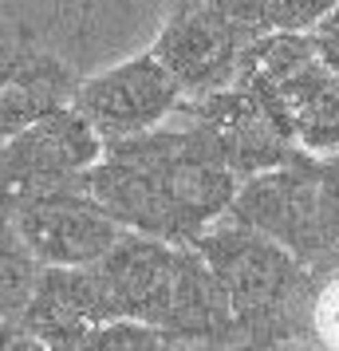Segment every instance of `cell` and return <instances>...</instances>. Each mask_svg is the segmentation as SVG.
<instances>
[{
  "instance_id": "ac0fdd59",
  "label": "cell",
  "mask_w": 339,
  "mask_h": 351,
  "mask_svg": "<svg viewBox=\"0 0 339 351\" xmlns=\"http://www.w3.org/2000/svg\"><path fill=\"white\" fill-rule=\"evenodd\" d=\"M307 36H312V44H316V56H320L331 71H339V0L323 12L320 24H316Z\"/></svg>"
},
{
  "instance_id": "7c38bea8",
  "label": "cell",
  "mask_w": 339,
  "mask_h": 351,
  "mask_svg": "<svg viewBox=\"0 0 339 351\" xmlns=\"http://www.w3.org/2000/svg\"><path fill=\"white\" fill-rule=\"evenodd\" d=\"M75 83H79V75L67 64L51 60V56H40L36 64L20 71L16 80L0 83V143H8L16 130L36 123L40 114L67 107Z\"/></svg>"
},
{
  "instance_id": "e0dca14e",
  "label": "cell",
  "mask_w": 339,
  "mask_h": 351,
  "mask_svg": "<svg viewBox=\"0 0 339 351\" xmlns=\"http://www.w3.org/2000/svg\"><path fill=\"white\" fill-rule=\"evenodd\" d=\"M316 174H320V193H323V209H327V225H331V241L339 253V150L316 158Z\"/></svg>"
},
{
  "instance_id": "4fadbf2b",
  "label": "cell",
  "mask_w": 339,
  "mask_h": 351,
  "mask_svg": "<svg viewBox=\"0 0 339 351\" xmlns=\"http://www.w3.org/2000/svg\"><path fill=\"white\" fill-rule=\"evenodd\" d=\"M36 276H40V261L24 245L16 225L0 213V319H20L36 288Z\"/></svg>"
},
{
  "instance_id": "30bf717a",
  "label": "cell",
  "mask_w": 339,
  "mask_h": 351,
  "mask_svg": "<svg viewBox=\"0 0 339 351\" xmlns=\"http://www.w3.org/2000/svg\"><path fill=\"white\" fill-rule=\"evenodd\" d=\"M107 319L114 316L87 265H40L32 296L20 312V324L36 348H83L87 335Z\"/></svg>"
},
{
  "instance_id": "d6986e66",
  "label": "cell",
  "mask_w": 339,
  "mask_h": 351,
  "mask_svg": "<svg viewBox=\"0 0 339 351\" xmlns=\"http://www.w3.org/2000/svg\"><path fill=\"white\" fill-rule=\"evenodd\" d=\"M181 4H194V0H174V8H181Z\"/></svg>"
},
{
  "instance_id": "52a82bcc",
  "label": "cell",
  "mask_w": 339,
  "mask_h": 351,
  "mask_svg": "<svg viewBox=\"0 0 339 351\" xmlns=\"http://www.w3.org/2000/svg\"><path fill=\"white\" fill-rule=\"evenodd\" d=\"M178 111L210 138L213 150L237 178L260 174L300 154L280 114L273 111V103L253 83H229L210 95L181 99Z\"/></svg>"
},
{
  "instance_id": "5b68a950",
  "label": "cell",
  "mask_w": 339,
  "mask_h": 351,
  "mask_svg": "<svg viewBox=\"0 0 339 351\" xmlns=\"http://www.w3.org/2000/svg\"><path fill=\"white\" fill-rule=\"evenodd\" d=\"M99 154V134L71 111V103L40 114L8 143H0V213L8 217L32 197L83 186V170Z\"/></svg>"
},
{
  "instance_id": "8992f818",
  "label": "cell",
  "mask_w": 339,
  "mask_h": 351,
  "mask_svg": "<svg viewBox=\"0 0 339 351\" xmlns=\"http://www.w3.org/2000/svg\"><path fill=\"white\" fill-rule=\"evenodd\" d=\"M181 99L186 95L166 71V64L154 51H142L75 83L71 111L95 130L99 143H118L166 123Z\"/></svg>"
},
{
  "instance_id": "3957f363",
  "label": "cell",
  "mask_w": 339,
  "mask_h": 351,
  "mask_svg": "<svg viewBox=\"0 0 339 351\" xmlns=\"http://www.w3.org/2000/svg\"><path fill=\"white\" fill-rule=\"evenodd\" d=\"M264 32V0H194L170 12L150 51L194 99L237 83L244 51Z\"/></svg>"
},
{
  "instance_id": "2e32d148",
  "label": "cell",
  "mask_w": 339,
  "mask_h": 351,
  "mask_svg": "<svg viewBox=\"0 0 339 351\" xmlns=\"http://www.w3.org/2000/svg\"><path fill=\"white\" fill-rule=\"evenodd\" d=\"M336 0H264V20L276 32H312Z\"/></svg>"
},
{
  "instance_id": "ba28073f",
  "label": "cell",
  "mask_w": 339,
  "mask_h": 351,
  "mask_svg": "<svg viewBox=\"0 0 339 351\" xmlns=\"http://www.w3.org/2000/svg\"><path fill=\"white\" fill-rule=\"evenodd\" d=\"M181 253H186V245L150 237L138 229H123L111 249L87 269L95 276L111 316L138 319V324H150L162 332L170 300H174V285H178Z\"/></svg>"
},
{
  "instance_id": "9a60e30c",
  "label": "cell",
  "mask_w": 339,
  "mask_h": 351,
  "mask_svg": "<svg viewBox=\"0 0 339 351\" xmlns=\"http://www.w3.org/2000/svg\"><path fill=\"white\" fill-rule=\"evenodd\" d=\"M44 51L36 48L32 40H28V32L16 24V16L0 4V83L16 80L20 71L28 64H36Z\"/></svg>"
},
{
  "instance_id": "9c48e42d",
  "label": "cell",
  "mask_w": 339,
  "mask_h": 351,
  "mask_svg": "<svg viewBox=\"0 0 339 351\" xmlns=\"http://www.w3.org/2000/svg\"><path fill=\"white\" fill-rule=\"evenodd\" d=\"M8 221L16 225V233L40 265H75V269L95 265L123 233V225L83 186L32 197L20 209H12Z\"/></svg>"
},
{
  "instance_id": "7a4b0ae2",
  "label": "cell",
  "mask_w": 339,
  "mask_h": 351,
  "mask_svg": "<svg viewBox=\"0 0 339 351\" xmlns=\"http://www.w3.org/2000/svg\"><path fill=\"white\" fill-rule=\"evenodd\" d=\"M194 249L205 256L221 285L237 343L249 348L307 343L304 308L312 269L296 253L225 213L194 241Z\"/></svg>"
},
{
  "instance_id": "277c9868",
  "label": "cell",
  "mask_w": 339,
  "mask_h": 351,
  "mask_svg": "<svg viewBox=\"0 0 339 351\" xmlns=\"http://www.w3.org/2000/svg\"><path fill=\"white\" fill-rule=\"evenodd\" d=\"M225 217L273 237L276 245H284L288 253L300 256L304 265H316L336 249L312 154H292L280 166L241 178Z\"/></svg>"
},
{
  "instance_id": "6da1fadb",
  "label": "cell",
  "mask_w": 339,
  "mask_h": 351,
  "mask_svg": "<svg viewBox=\"0 0 339 351\" xmlns=\"http://www.w3.org/2000/svg\"><path fill=\"white\" fill-rule=\"evenodd\" d=\"M237 182L181 111L142 134L103 143V154L83 170V190L123 229L174 245H194L229 209Z\"/></svg>"
},
{
  "instance_id": "5bb4252c",
  "label": "cell",
  "mask_w": 339,
  "mask_h": 351,
  "mask_svg": "<svg viewBox=\"0 0 339 351\" xmlns=\"http://www.w3.org/2000/svg\"><path fill=\"white\" fill-rule=\"evenodd\" d=\"M307 280V308H304V339L320 348H339V253L323 256Z\"/></svg>"
},
{
  "instance_id": "8fae6325",
  "label": "cell",
  "mask_w": 339,
  "mask_h": 351,
  "mask_svg": "<svg viewBox=\"0 0 339 351\" xmlns=\"http://www.w3.org/2000/svg\"><path fill=\"white\" fill-rule=\"evenodd\" d=\"M253 87L273 103L300 154L323 158L339 150V71H331L320 56L284 71L280 80Z\"/></svg>"
}]
</instances>
